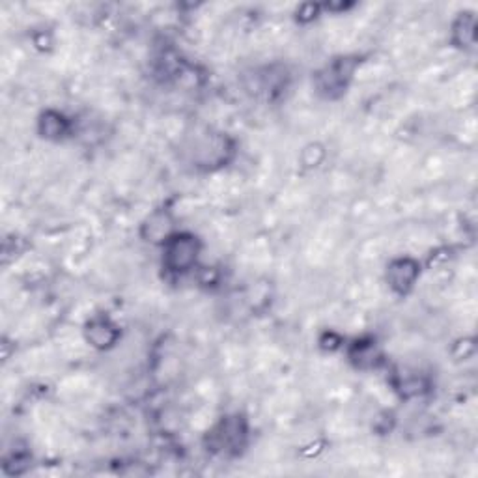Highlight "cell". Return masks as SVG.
I'll return each instance as SVG.
<instances>
[{"instance_id":"30bf717a","label":"cell","mask_w":478,"mask_h":478,"mask_svg":"<svg viewBox=\"0 0 478 478\" xmlns=\"http://www.w3.org/2000/svg\"><path fill=\"white\" fill-rule=\"evenodd\" d=\"M476 21L473 13H460L452 25V43L460 49H471L474 45Z\"/></svg>"},{"instance_id":"52a82bcc","label":"cell","mask_w":478,"mask_h":478,"mask_svg":"<svg viewBox=\"0 0 478 478\" xmlns=\"http://www.w3.org/2000/svg\"><path fill=\"white\" fill-rule=\"evenodd\" d=\"M122 331L109 316H96L84 327V336L98 350H109L118 343Z\"/></svg>"},{"instance_id":"3957f363","label":"cell","mask_w":478,"mask_h":478,"mask_svg":"<svg viewBox=\"0 0 478 478\" xmlns=\"http://www.w3.org/2000/svg\"><path fill=\"white\" fill-rule=\"evenodd\" d=\"M361 64L359 56H340L326 64L312 77V86L316 94L324 100H338L346 94L350 83Z\"/></svg>"},{"instance_id":"ba28073f","label":"cell","mask_w":478,"mask_h":478,"mask_svg":"<svg viewBox=\"0 0 478 478\" xmlns=\"http://www.w3.org/2000/svg\"><path fill=\"white\" fill-rule=\"evenodd\" d=\"M174 232V219L169 210H155L150 217L143 222V238L144 241L163 245Z\"/></svg>"},{"instance_id":"277c9868","label":"cell","mask_w":478,"mask_h":478,"mask_svg":"<svg viewBox=\"0 0 478 478\" xmlns=\"http://www.w3.org/2000/svg\"><path fill=\"white\" fill-rule=\"evenodd\" d=\"M195 161L198 167L204 169H219L224 167L230 161V157L234 155V141L229 136L219 133V135H208L198 143Z\"/></svg>"},{"instance_id":"6da1fadb","label":"cell","mask_w":478,"mask_h":478,"mask_svg":"<svg viewBox=\"0 0 478 478\" xmlns=\"http://www.w3.org/2000/svg\"><path fill=\"white\" fill-rule=\"evenodd\" d=\"M250 426L248 421L239 415L221 417L204 436V447L217 458H239L248 445Z\"/></svg>"},{"instance_id":"7a4b0ae2","label":"cell","mask_w":478,"mask_h":478,"mask_svg":"<svg viewBox=\"0 0 478 478\" xmlns=\"http://www.w3.org/2000/svg\"><path fill=\"white\" fill-rule=\"evenodd\" d=\"M161 265L167 271V275L178 279L186 277L191 271L196 269L202 243L191 232H174L163 245Z\"/></svg>"},{"instance_id":"8992f818","label":"cell","mask_w":478,"mask_h":478,"mask_svg":"<svg viewBox=\"0 0 478 478\" xmlns=\"http://www.w3.org/2000/svg\"><path fill=\"white\" fill-rule=\"evenodd\" d=\"M348 361L357 370H378L383 364V353L374 338H357L348 346Z\"/></svg>"},{"instance_id":"9c48e42d","label":"cell","mask_w":478,"mask_h":478,"mask_svg":"<svg viewBox=\"0 0 478 478\" xmlns=\"http://www.w3.org/2000/svg\"><path fill=\"white\" fill-rule=\"evenodd\" d=\"M38 131L48 141H62L72 133V120H67L58 110H45L38 120Z\"/></svg>"},{"instance_id":"5b68a950","label":"cell","mask_w":478,"mask_h":478,"mask_svg":"<svg viewBox=\"0 0 478 478\" xmlns=\"http://www.w3.org/2000/svg\"><path fill=\"white\" fill-rule=\"evenodd\" d=\"M421 277V264L412 256H400L389 262L385 271V279L396 295H407Z\"/></svg>"}]
</instances>
